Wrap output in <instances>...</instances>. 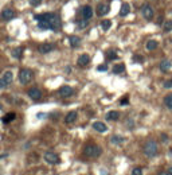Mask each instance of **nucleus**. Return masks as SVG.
I'll return each mask as SVG.
<instances>
[{
    "label": "nucleus",
    "instance_id": "f257e3e1",
    "mask_svg": "<svg viewBox=\"0 0 172 175\" xmlns=\"http://www.w3.org/2000/svg\"><path fill=\"white\" fill-rule=\"evenodd\" d=\"M35 20L38 22L41 28H50V30H58L61 27V18L55 12H49L43 15H35Z\"/></svg>",
    "mask_w": 172,
    "mask_h": 175
},
{
    "label": "nucleus",
    "instance_id": "f03ea898",
    "mask_svg": "<svg viewBox=\"0 0 172 175\" xmlns=\"http://www.w3.org/2000/svg\"><path fill=\"white\" fill-rule=\"evenodd\" d=\"M102 149L97 144H86L83 148V154L88 158H98L101 155Z\"/></svg>",
    "mask_w": 172,
    "mask_h": 175
},
{
    "label": "nucleus",
    "instance_id": "7ed1b4c3",
    "mask_svg": "<svg viewBox=\"0 0 172 175\" xmlns=\"http://www.w3.org/2000/svg\"><path fill=\"white\" fill-rule=\"evenodd\" d=\"M144 154L148 158H153L157 155V143L155 140H148L144 146Z\"/></svg>",
    "mask_w": 172,
    "mask_h": 175
},
{
    "label": "nucleus",
    "instance_id": "20e7f679",
    "mask_svg": "<svg viewBox=\"0 0 172 175\" xmlns=\"http://www.w3.org/2000/svg\"><path fill=\"white\" fill-rule=\"evenodd\" d=\"M32 79V71L30 69H22L20 73H19V81L22 82V84L27 85L28 82H31Z\"/></svg>",
    "mask_w": 172,
    "mask_h": 175
},
{
    "label": "nucleus",
    "instance_id": "39448f33",
    "mask_svg": "<svg viewBox=\"0 0 172 175\" xmlns=\"http://www.w3.org/2000/svg\"><path fill=\"white\" fill-rule=\"evenodd\" d=\"M141 15L144 16L145 20H152L155 16V11L149 4H144V6L141 7Z\"/></svg>",
    "mask_w": 172,
    "mask_h": 175
},
{
    "label": "nucleus",
    "instance_id": "423d86ee",
    "mask_svg": "<svg viewBox=\"0 0 172 175\" xmlns=\"http://www.w3.org/2000/svg\"><path fill=\"white\" fill-rule=\"evenodd\" d=\"M12 79H14V76H12L11 71H6L3 74V77L0 78V89H4L6 86H8L12 82Z\"/></svg>",
    "mask_w": 172,
    "mask_h": 175
},
{
    "label": "nucleus",
    "instance_id": "0eeeda50",
    "mask_svg": "<svg viewBox=\"0 0 172 175\" xmlns=\"http://www.w3.org/2000/svg\"><path fill=\"white\" fill-rule=\"evenodd\" d=\"M44 160L49 164H58L59 158H58V155L54 154V152H46V154H44Z\"/></svg>",
    "mask_w": 172,
    "mask_h": 175
},
{
    "label": "nucleus",
    "instance_id": "6e6552de",
    "mask_svg": "<svg viewBox=\"0 0 172 175\" xmlns=\"http://www.w3.org/2000/svg\"><path fill=\"white\" fill-rule=\"evenodd\" d=\"M73 88L71 86H67V85H63L62 88H59V90H58V93H59V96L61 97H63V98H66V97H70L71 94H73Z\"/></svg>",
    "mask_w": 172,
    "mask_h": 175
},
{
    "label": "nucleus",
    "instance_id": "1a4fd4ad",
    "mask_svg": "<svg viewBox=\"0 0 172 175\" xmlns=\"http://www.w3.org/2000/svg\"><path fill=\"white\" fill-rule=\"evenodd\" d=\"M28 96L31 100H34V101H38V100L42 98V92L39 90L38 88H31L28 90Z\"/></svg>",
    "mask_w": 172,
    "mask_h": 175
},
{
    "label": "nucleus",
    "instance_id": "9d476101",
    "mask_svg": "<svg viewBox=\"0 0 172 175\" xmlns=\"http://www.w3.org/2000/svg\"><path fill=\"white\" fill-rule=\"evenodd\" d=\"M81 15L83 19H86V20H89L91 16H93V8H91L90 6H83L81 8Z\"/></svg>",
    "mask_w": 172,
    "mask_h": 175
},
{
    "label": "nucleus",
    "instance_id": "9b49d317",
    "mask_svg": "<svg viewBox=\"0 0 172 175\" xmlns=\"http://www.w3.org/2000/svg\"><path fill=\"white\" fill-rule=\"evenodd\" d=\"M109 12V6L106 3H99L97 6V15L102 16V15H106Z\"/></svg>",
    "mask_w": 172,
    "mask_h": 175
},
{
    "label": "nucleus",
    "instance_id": "f8f14e48",
    "mask_svg": "<svg viewBox=\"0 0 172 175\" xmlns=\"http://www.w3.org/2000/svg\"><path fill=\"white\" fill-rule=\"evenodd\" d=\"M14 16H15V12L11 8H6L1 11V18L4 20H11V19H14Z\"/></svg>",
    "mask_w": 172,
    "mask_h": 175
},
{
    "label": "nucleus",
    "instance_id": "ddd939ff",
    "mask_svg": "<svg viewBox=\"0 0 172 175\" xmlns=\"http://www.w3.org/2000/svg\"><path fill=\"white\" fill-rule=\"evenodd\" d=\"M54 44L53 43H43L39 46V52H42V54H47V52H50L51 50H54Z\"/></svg>",
    "mask_w": 172,
    "mask_h": 175
},
{
    "label": "nucleus",
    "instance_id": "4468645a",
    "mask_svg": "<svg viewBox=\"0 0 172 175\" xmlns=\"http://www.w3.org/2000/svg\"><path fill=\"white\" fill-rule=\"evenodd\" d=\"M93 128L96 129L97 132H101V133H104V132L108 131V127H106L102 121H96V122L93 124Z\"/></svg>",
    "mask_w": 172,
    "mask_h": 175
},
{
    "label": "nucleus",
    "instance_id": "2eb2a0df",
    "mask_svg": "<svg viewBox=\"0 0 172 175\" xmlns=\"http://www.w3.org/2000/svg\"><path fill=\"white\" fill-rule=\"evenodd\" d=\"M77 112H74V111H71V112H69V113L66 114V117H65V121H66V124H73L74 121L77 120Z\"/></svg>",
    "mask_w": 172,
    "mask_h": 175
},
{
    "label": "nucleus",
    "instance_id": "dca6fc26",
    "mask_svg": "<svg viewBox=\"0 0 172 175\" xmlns=\"http://www.w3.org/2000/svg\"><path fill=\"white\" fill-rule=\"evenodd\" d=\"M89 62H90V57L88 54H82L78 58V66H86Z\"/></svg>",
    "mask_w": 172,
    "mask_h": 175
},
{
    "label": "nucleus",
    "instance_id": "f3484780",
    "mask_svg": "<svg viewBox=\"0 0 172 175\" xmlns=\"http://www.w3.org/2000/svg\"><path fill=\"white\" fill-rule=\"evenodd\" d=\"M69 43H70L71 47H78L81 44V39L78 36H75V35H71L70 38H69Z\"/></svg>",
    "mask_w": 172,
    "mask_h": 175
},
{
    "label": "nucleus",
    "instance_id": "a211bd4d",
    "mask_svg": "<svg viewBox=\"0 0 172 175\" xmlns=\"http://www.w3.org/2000/svg\"><path fill=\"white\" fill-rule=\"evenodd\" d=\"M169 69H171V61L164 59V61L160 62V70H161V71H168Z\"/></svg>",
    "mask_w": 172,
    "mask_h": 175
},
{
    "label": "nucleus",
    "instance_id": "6ab92c4d",
    "mask_svg": "<svg viewBox=\"0 0 172 175\" xmlns=\"http://www.w3.org/2000/svg\"><path fill=\"white\" fill-rule=\"evenodd\" d=\"M131 12V7H129L128 3H124L121 6V11H120V16H126V15Z\"/></svg>",
    "mask_w": 172,
    "mask_h": 175
},
{
    "label": "nucleus",
    "instance_id": "aec40b11",
    "mask_svg": "<svg viewBox=\"0 0 172 175\" xmlns=\"http://www.w3.org/2000/svg\"><path fill=\"white\" fill-rule=\"evenodd\" d=\"M118 117H120V113L117 111H110L108 114H106V120H113V121H116V120H118Z\"/></svg>",
    "mask_w": 172,
    "mask_h": 175
},
{
    "label": "nucleus",
    "instance_id": "412c9836",
    "mask_svg": "<svg viewBox=\"0 0 172 175\" xmlns=\"http://www.w3.org/2000/svg\"><path fill=\"white\" fill-rule=\"evenodd\" d=\"M164 104H165L167 108L172 111V93L171 94H167V96L164 97Z\"/></svg>",
    "mask_w": 172,
    "mask_h": 175
},
{
    "label": "nucleus",
    "instance_id": "4be33fe9",
    "mask_svg": "<svg viewBox=\"0 0 172 175\" xmlns=\"http://www.w3.org/2000/svg\"><path fill=\"white\" fill-rule=\"evenodd\" d=\"M124 70H125V66H124V63H118V65H116V66H113V73L114 74L124 73Z\"/></svg>",
    "mask_w": 172,
    "mask_h": 175
},
{
    "label": "nucleus",
    "instance_id": "5701e85b",
    "mask_svg": "<svg viewBox=\"0 0 172 175\" xmlns=\"http://www.w3.org/2000/svg\"><path fill=\"white\" fill-rule=\"evenodd\" d=\"M159 46V43L156 41H148L147 42V50H149V51H152V50H156Z\"/></svg>",
    "mask_w": 172,
    "mask_h": 175
},
{
    "label": "nucleus",
    "instance_id": "b1692460",
    "mask_svg": "<svg viewBox=\"0 0 172 175\" xmlns=\"http://www.w3.org/2000/svg\"><path fill=\"white\" fill-rule=\"evenodd\" d=\"M15 117H16V114H15L14 112H9V113H7L6 116L3 117V122H9V121H12V120H15Z\"/></svg>",
    "mask_w": 172,
    "mask_h": 175
},
{
    "label": "nucleus",
    "instance_id": "393cba45",
    "mask_svg": "<svg viewBox=\"0 0 172 175\" xmlns=\"http://www.w3.org/2000/svg\"><path fill=\"white\" fill-rule=\"evenodd\" d=\"M110 26H112V22L108 20V19H106V20H102V22H101V28L104 30V31H108V30L110 28Z\"/></svg>",
    "mask_w": 172,
    "mask_h": 175
},
{
    "label": "nucleus",
    "instance_id": "a878e982",
    "mask_svg": "<svg viewBox=\"0 0 172 175\" xmlns=\"http://www.w3.org/2000/svg\"><path fill=\"white\" fill-rule=\"evenodd\" d=\"M22 47H18V49H15L14 50V52H12V55H14V58H16V59H19V58H22Z\"/></svg>",
    "mask_w": 172,
    "mask_h": 175
},
{
    "label": "nucleus",
    "instance_id": "bb28decb",
    "mask_svg": "<svg viewBox=\"0 0 172 175\" xmlns=\"http://www.w3.org/2000/svg\"><path fill=\"white\" fill-rule=\"evenodd\" d=\"M164 31H172V22L171 20H167V22H164Z\"/></svg>",
    "mask_w": 172,
    "mask_h": 175
},
{
    "label": "nucleus",
    "instance_id": "cd10ccee",
    "mask_svg": "<svg viewBox=\"0 0 172 175\" xmlns=\"http://www.w3.org/2000/svg\"><path fill=\"white\" fill-rule=\"evenodd\" d=\"M123 137H120V136H113L112 137V143H114V144H118V143H121L123 141Z\"/></svg>",
    "mask_w": 172,
    "mask_h": 175
},
{
    "label": "nucleus",
    "instance_id": "c85d7f7f",
    "mask_svg": "<svg viewBox=\"0 0 172 175\" xmlns=\"http://www.w3.org/2000/svg\"><path fill=\"white\" fill-rule=\"evenodd\" d=\"M42 1H43V0H30V4H31L32 7H38L42 4Z\"/></svg>",
    "mask_w": 172,
    "mask_h": 175
},
{
    "label": "nucleus",
    "instance_id": "c756f323",
    "mask_svg": "<svg viewBox=\"0 0 172 175\" xmlns=\"http://www.w3.org/2000/svg\"><path fill=\"white\" fill-rule=\"evenodd\" d=\"M132 175H143V170L139 168V167H136V168L132 170Z\"/></svg>",
    "mask_w": 172,
    "mask_h": 175
},
{
    "label": "nucleus",
    "instance_id": "7c9ffc66",
    "mask_svg": "<svg viewBox=\"0 0 172 175\" xmlns=\"http://www.w3.org/2000/svg\"><path fill=\"white\" fill-rule=\"evenodd\" d=\"M88 26V20L85 19V20H82V22H79L78 23V28H85V27Z\"/></svg>",
    "mask_w": 172,
    "mask_h": 175
},
{
    "label": "nucleus",
    "instance_id": "2f4dec72",
    "mask_svg": "<svg viewBox=\"0 0 172 175\" xmlns=\"http://www.w3.org/2000/svg\"><path fill=\"white\" fill-rule=\"evenodd\" d=\"M164 88H165V89H171L172 88V79H168V81L164 82Z\"/></svg>",
    "mask_w": 172,
    "mask_h": 175
},
{
    "label": "nucleus",
    "instance_id": "473e14b6",
    "mask_svg": "<svg viewBox=\"0 0 172 175\" xmlns=\"http://www.w3.org/2000/svg\"><path fill=\"white\" fill-rule=\"evenodd\" d=\"M97 69H98L99 71H105V70H108V66H106V65H99Z\"/></svg>",
    "mask_w": 172,
    "mask_h": 175
},
{
    "label": "nucleus",
    "instance_id": "72a5a7b5",
    "mask_svg": "<svg viewBox=\"0 0 172 175\" xmlns=\"http://www.w3.org/2000/svg\"><path fill=\"white\" fill-rule=\"evenodd\" d=\"M108 58H109V59H116V58H117V55H116V54H114V52H109Z\"/></svg>",
    "mask_w": 172,
    "mask_h": 175
},
{
    "label": "nucleus",
    "instance_id": "f704fd0d",
    "mask_svg": "<svg viewBox=\"0 0 172 175\" xmlns=\"http://www.w3.org/2000/svg\"><path fill=\"white\" fill-rule=\"evenodd\" d=\"M161 137H163V141H167V140H168V136H165V135H161Z\"/></svg>",
    "mask_w": 172,
    "mask_h": 175
},
{
    "label": "nucleus",
    "instance_id": "c9c22d12",
    "mask_svg": "<svg viewBox=\"0 0 172 175\" xmlns=\"http://www.w3.org/2000/svg\"><path fill=\"white\" fill-rule=\"evenodd\" d=\"M157 175H169V174H168V172H165V171H161V172H159Z\"/></svg>",
    "mask_w": 172,
    "mask_h": 175
},
{
    "label": "nucleus",
    "instance_id": "e433bc0d",
    "mask_svg": "<svg viewBox=\"0 0 172 175\" xmlns=\"http://www.w3.org/2000/svg\"><path fill=\"white\" fill-rule=\"evenodd\" d=\"M121 104H128V98H125V100H121Z\"/></svg>",
    "mask_w": 172,
    "mask_h": 175
},
{
    "label": "nucleus",
    "instance_id": "4c0bfd02",
    "mask_svg": "<svg viewBox=\"0 0 172 175\" xmlns=\"http://www.w3.org/2000/svg\"><path fill=\"white\" fill-rule=\"evenodd\" d=\"M167 172H168V174H169V175H172V167H169V168H168V170H167Z\"/></svg>",
    "mask_w": 172,
    "mask_h": 175
},
{
    "label": "nucleus",
    "instance_id": "58836bf2",
    "mask_svg": "<svg viewBox=\"0 0 172 175\" xmlns=\"http://www.w3.org/2000/svg\"><path fill=\"white\" fill-rule=\"evenodd\" d=\"M0 111H1V104H0Z\"/></svg>",
    "mask_w": 172,
    "mask_h": 175
}]
</instances>
